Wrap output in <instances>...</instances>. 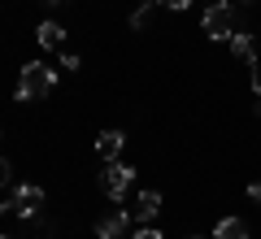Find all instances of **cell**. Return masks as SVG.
<instances>
[{"label":"cell","instance_id":"obj_24","mask_svg":"<svg viewBox=\"0 0 261 239\" xmlns=\"http://www.w3.org/2000/svg\"><path fill=\"white\" fill-rule=\"evenodd\" d=\"M192 239H196V235H192Z\"/></svg>","mask_w":261,"mask_h":239},{"label":"cell","instance_id":"obj_19","mask_svg":"<svg viewBox=\"0 0 261 239\" xmlns=\"http://www.w3.org/2000/svg\"><path fill=\"white\" fill-rule=\"evenodd\" d=\"M44 5H61V0H44Z\"/></svg>","mask_w":261,"mask_h":239},{"label":"cell","instance_id":"obj_10","mask_svg":"<svg viewBox=\"0 0 261 239\" xmlns=\"http://www.w3.org/2000/svg\"><path fill=\"white\" fill-rule=\"evenodd\" d=\"M231 57H240V61H252V35H248L244 26L231 35Z\"/></svg>","mask_w":261,"mask_h":239},{"label":"cell","instance_id":"obj_23","mask_svg":"<svg viewBox=\"0 0 261 239\" xmlns=\"http://www.w3.org/2000/svg\"><path fill=\"white\" fill-rule=\"evenodd\" d=\"M209 5H214V0H209Z\"/></svg>","mask_w":261,"mask_h":239},{"label":"cell","instance_id":"obj_20","mask_svg":"<svg viewBox=\"0 0 261 239\" xmlns=\"http://www.w3.org/2000/svg\"><path fill=\"white\" fill-rule=\"evenodd\" d=\"M257 118H261V104H257Z\"/></svg>","mask_w":261,"mask_h":239},{"label":"cell","instance_id":"obj_16","mask_svg":"<svg viewBox=\"0 0 261 239\" xmlns=\"http://www.w3.org/2000/svg\"><path fill=\"white\" fill-rule=\"evenodd\" d=\"M161 5H166V9H174V13H178V9H187V5H192V0H161Z\"/></svg>","mask_w":261,"mask_h":239},{"label":"cell","instance_id":"obj_17","mask_svg":"<svg viewBox=\"0 0 261 239\" xmlns=\"http://www.w3.org/2000/svg\"><path fill=\"white\" fill-rule=\"evenodd\" d=\"M248 200H257V204H261V183H252V187H248Z\"/></svg>","mask_w":261,"mask_h":239},{"label":"cell","instance_id":"obj_8","mask_svg":"<svg viewBox=\"0 0 261 239\" xmlns=\"http://www.w3.org/2000/svg\"><path fill=\"white\" fill-rule=\"evenodd\" d=\"M35 39H39V48H61L65 44V26L61 22H39Z\"/></svg>","mask_w":261,"mask_h":239},{"label":"cell","instance_id":"obj_1","mask_svg":"<svg viewBox=\"0 0 261 239\" xmlns=\"http://www.w3.org/2000/svg\"><path fill=\"white\" fill-rule=\"evenodd\" d=\"M57 87V70L44 61H27L18 74V100H44L48 92Z\"/></svg>","mask_w":261,"mask_h":239},{"label":"cell","instance_id":"obj_15","mask_svg":"<svg viewBox=\"0 0 261 239\" xmlns=\"http://www.w3.org/2000/svg\"><path fill=\"white\" fill-rule=\"evenodd\" d=\"M252 92L261 96V61H252Z\"/></svg>","mask_w":261,"mask_h":239},{"label":"cell","instance_id":"obj_9","mask_svg":"<svg viewBox=\"0 0 261 239\" xmlns=\"http://www.w3.org/2000/svg\"><path fill=\"white\" fill-rule=\"evenodd\" d=\"M214 239H248V222L244 218H222L214 226Z\"/></svg>","mask_w":261,"mask_h":239},{"label":"cell","instance_id":"obj_22","mask_svg":"<svg viewBox=\"0 0 261 239\" xmlns=\"http://www.w3.org/2000/svg\"><path fill=\"white\" fill-rule=\"evenodd\" d=\"M0 239H9V235H0Z\"/></svg>","mask_w":261,"mask_h":239},{"label":"cell","instance_id":"obj_11","mask_svg":"<svg viewBox=\"0 0 261 239\" xmlns=\"http://www.w3.org/2000/svg\"><path fill=\"white\" fill-rule=\"evenodd\" d=\"M148 18H152V13H148V5H144V9H135V13H130V26H135V31H144V26H148Z\"/></svg>","mask_w":261,"mask_h":239},{"label":"cell","instance_id":"obj_7","mask_svg":"<svg viewBox=\"0 0 261 239\" xmlns=\"http://www.w3.org/2000/svg\"><path fill=\"white\" fill-rule=\"evenodd\" d=\"M122 144H126V135H122V130H100V135H96V152H100L105 161H118Z\"/></svg>","mask_w":261,"mask_h":239},{"label":"cell","instance_id":"obj_4","mask_svg":"<svg viewBox=\"0 0 261 239\" xmlns=\"http://www.w3.org/2000/svg\"><path fill=\"white\" fill-rule=\"evenodd\" d=\"M13 213L18 218H27V222H35L39 213H44V187H35V183H22L18 192H13Z\"/></svg>","mask_w":261,"mask_h":239},{"label":"cell","instance_id":"obj_13","mask_svg":"<svg viewBox=\"0 0 261 239\" xmlns=\"http://www.w3.org/2000/svg\"><path fill=\"white\" fill-rule=\"evenodd\" d=\"M9 174H13V166H9V156H0V187H9Z\"/></svg>","mask_w":261,"mask_h":239},{"label":"cell","instance_id":"obj_14","mask_svg":"<svg viewBox=\"0 0 261 239\" xmlns=\"http://www.w3.org/2000/svg\"><path fill=\"white\" fill-rule=\"evenodd\" d=\"M130 239H161V230H152V226H140V230H135Z\"/></svg>","mask_w":261,"mask_h":239},{"label":"cell","instance_id":"obj_12","mask_svg":"<svg viewBox=\"0 0 261 239\" xmlns=\"http://www.w3.org/2000/svg\"><path fill=\"white\" fill-rule=\"evenodd\" d=\"M61 65H65V70H79V52H70V48H61Z\"/></svg>","mask_w":261,"mask_h":239},{"label":"cell","instance_id":"obj_6","mask_svg":"<svg viewBox=\"0 0 261 239\" xmlns=\"http://www.w3.org/2000/svg\"><path fill=\"white\" fill-rule=\"evenodd\" d=\"M126 226H130V213L113 209V213H105V218L96 222V235H100V239H122V235H126Z\"/></svg>","mask_w":261,"mask_h":239},{"label":"cell","instance_id":"obj_2","mask_svg":"<svg viewBox=\"0 0 261 239\" xmlns=\"http://www.w3.org/2000/svg\"><path fill=\"white\" fill-rule=\"evenodd\" d=\"M200 26H205L209 39H231L235 31H240V18H235V5L231 0H214L205 9V18H200Z\"/></svg>","mask_w":261,"mask_h":239},{"label":"cell","instance_id":"obj_5","mask_svg":"<svg viewBox=\"0 0 261 239\" xmlns=\"http://www.w3.org/2000/svg\"><path fill=\"white\" fill-rule=\"evenodd\" d=\"M157 213H161V192H140V196H135V209H130V218L140 222V226H148Z\"/></svg>","mask_w":261,"mask_h":239},{"label":"cell","instance_id":"obj_3","mask_svg":"<svg viewBox=\"0 0 261 239\" xmlns=\"http://www.w3.org/2000/svg\"><path fill=\"white\" fill-rule=\"evenodd\" d=\"M130 183H135V170L122 166V161H109L105 174H100V192L109 196V200H122V196L130 192Z\"/></svg>","mask_w":261,"mask_h":239},{"label":"cell","instance_id":"obj_21","mask_svg":"<svg viewBox=\"0 0 261 239\" xmlns=\"http://www.w3.org/2000/svg\"><path fill=\"white\" fill-rule=\"evenodd\" d=\"M244 5H252V0H244Z\"/></svg>","mask_w":261,"mask_h":239},{"label":"cell","instance_id":"obj_18","mask_svg":"<svg viewBox=\"0 0 261 239\" xmlns=\"http://www.w3.org/2000/svg\"><path fill=\"white\" fill-rule=\"evenodd\" d=\"M9 209H13V204H5V200H0V213H9Z\"/></svg>","mask_w":261,"mask_h":239}]
</instances>
